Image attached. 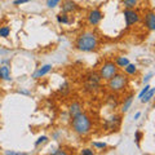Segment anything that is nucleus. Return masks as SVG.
Returning <instances> with one entry per match:
<instances>
[{"label":"nucleus","instance_id":"nucleus-1","mask_svg":"<svg viewBox=\"0 0 155 155\" xmlns=\"http://www.w3.org/2000/svg\"><path fill=\"white\" fill-rule=\"evenodd\" d=\"M100 47V38L93 31H83L75 39V48L79 52L92 53Z\"/></svg>","mask_w":155,"mask_h":155},{"label":"nucleus","instance_id":"nucleus-2","mask_svg":"<svg viewBox=\"0 0 155 155\" xmlns=\"http://www.w3.org/2000/svg\"><path fill=\"white\" fill-rule=\"evenodd\" d=\"M70 127L75 134L80 136V137H85L93 130V120H92V118L88 114H85L83 111L79 115L72 116Z\"/></svg>","mask_w":155,"mask_h":155},{"label":"nucleus","instance_id":"nucleus-3","mask_svg":"<svg viewBox=\"0 0 155 155\" xmlns=\"http://www.w3.org/2000/svg\"><path fill=\"white\" fill-rule=\"evenodd\" d=\"M106 83H107V89L110 91V93L120 94V93H123V92L128 88V85H129V76H127L124 72L118 71L110 80L106 81Z\"/></svg>","mask_w":155,"mask_h":155},{"label":"nucleus","instance_id":"nucleus-4","mask_svg":"<svg viewBox=\"0 0 155 155\" xmlns=\"http://www.w3.org/2000/svg\"><path fill=\"white\" fill-rule=\"evenodd\" d=\"M118 71H119V69H118V66L115 65V62L113 60H107V61H105V62L101 64L100 69H98V74H100L101 79H102L104 81H107Z\"/></svg>","mask_w":155,"mask_h":155},{"label":"nucleus","instance_id":"nucleus-5","mask_svg":"<svg viewBox=\"0 0 155 155\" xmlns=\"http://www.w3.org/2000/svg\"><path fill=\"white\" fill-rule=\"evenodd\" d=\"M123 17H124V22H125V26L128 28L129 27H133L134 25L141 21V14H140L137 11L134 9H124L123 11Z\"/></svg>","mask_w":155,"mask_h":155},{"label":"nucleus","instance_id":"nucleus-6","mask_svg":"<svg viewBox=\"0 0 155 155\" xmlns=\"http://www.w3.org/2000/svg\"><path fill=\"white\" fill-rule=\"evenodd\" d=\"M102 19H104V13L98 8H93L87 13V23L92 27L98 26Z\"/></svg>","mask_w":155,"mask_h":155},{"label":"nucleus","instance_id":"nucleus-7","mask_svg":"<svg viewBox=\"0 0 155 155\" xmlns=\"http://www.w3.org/2000/svg\"><path fill=\"white\" fill-rule=\"evenodd\" d=\"M120 124H122V115L120 114H113L105 120V129L107 130H116Z\"/></svg>","mask_w":155,"mask_h":155},{"label":"nucleus","instance_id":"nucleus-8","mask_svg":"<svg viewBox=\"0 0 155 155\" xmlns=\"http://www.w3.org/2000/svg\"><path fill=\"white\" fill-rule=\"evenodd\" d=\"M60 7H61V13H67V14H71L79 9V5L74 0H62Z\"/></svg>","mask_w":155,"mask_h":155},{"label":"nucleus","instance_id":"nucleus-9","mask_svg":"<svg viewBox=\"0 0 155 155\" xmlns=\"http://www.w3.org/2000/svg\"><path fill=\"white\" fill-rule=\"evenodd\" d=\"M143 25L149 31H154L155 30V12L153 11V9H150V11H147L146 13H145Z\"/></svg>","mask_w":155,"mask_h":155},{"label":"nucleus","instance_id":"nucleus-10","mask_svg":"<svg viewBox=\"0 0 155 155\" xmlns=\"http://www.w3.org/2000/svg\"><path fill=\"white\" fill-rule=\"evenodd\" d=\"M83 111H84V105L81 104L80 101H72V102L69 105V107H67V113H69L70 118L81 114Z\"/></svg>","mask_w":155,"mask_h":155},{"label":"nucleus","instance_id":"nucleus-11","mask_svg":"<svg viewBox=\"0 0 155 155\" xmlns=\"http://www.w3.org/2000/svg\"><path fill=\"white\" fill-rule=\"evenodd\" d=\"M133 101H134V94L130 92V93H128L127 96L124 97L123 102H122V105H120V113H122V114L127 113V111L130 109V106H132Z\"/></svg>","mask_w":155,"mask_h":155},{"label":"nucleus","instance_id":"nucleus-12","mask_svg":"<svg viewBox=\"0 0 155 155\" xmlns=\"http://www.w3.org/2000/svg\"><path fill=\"white\" fill-rule=\"evenodd\" d=\"M52 69H53V66H52L51 64L43 65L41 67H39V69H38L35 72H34V74H32V78H34V79H40V78L45 76L47 74H49V72L52 71Z\"/></svg>","mask_w":155,"mask_h":155},{"label":"nucleus","instance_id":"nucleus-13","mask_svg":"<svg viewBox=\"0 0 155 155\" xmlns=\"http://www.w3.org/2000/svg\"><path fill=\"white\" fill-rule=\"evenodd\" d=\"M0 80H4V81L13 80L11 74V66L9 65H0Z\"/></svg>","mask_w":155,"mask_h":155},{"label":"nucleus","instance_id":"nucleus-14","mask_svg":"<svg viewBox=\"0 0 155 155\" xmlns=\"http://www.w3.org/2000/svg\"><path fill=\"white\" fill-rule=\"evenodd\" d=\"M114 62H115V65L118 66V69L119 70H123L125 66H127L129 64V58L127 56H123V54H120V56H116L114 58Z\"/></svg>","mask_w":155,"mask_h":155},{"label":"nucleus","instance_id":"nucleus-15","mask_svg":"<svg viewBox=\"0 0 155 155\" xmlns=\"http://www.w3.org/2000/svg\"><path fill=\"white\" fill-rule=\"evenodd\" d=\"M56 19H57V22L60 23V25H70V23L74 21V18H72L70 14H67V13H60V14H57Z\"/></svg>","mask_w":155,"mask_h":155},{"label":"nucleus","instance_id":"nucleus-16","mask_svg":"<svg viewBox=\"0 0 155 155\" xmlns=\"http://www.w3.org/2000/svg\"><path fill=\"white\" fill-rule=\"evenodd\" d=\"M123 72L127 76H134V75L138 74V67H137L136 64H130L129 62V64L123 69Z\"/></svg>","mask_w":155,"mask_h":155},{"label":"nucleus","instance_id":"nucleus-17","mask_svg":"<svg viewBox=\"0 0 155 155\" xmlns=\"http://www.w3.org/2000/svg\"><path fill=\"white\" fill-rule=\"evenodd\" d=\"M87 81H89V83H96V84H101V76L98 74V71H91L87 74Z\"/></svg>","mask_w":155,"mask_h":155},{"label":"nucleus","instance_id":"nucleus-18","mask_svg":"<svg viewBox=\"0 0 155 155\" xmlns=\"http://www.w3.org/2000/svg\"><path fill=\"white\" fill-rule=\"evenodd\" d=\"M154 94H155V88H153V87H151V88H150V89L146 92V94H145L142 98L140 100V101H141V104H149L150 101L153 100Z\"/></svg>","mask_w":155,"mask_h":155},{"label":"nucleus","instance_id":"nucleus-19","mask_svg":"<svg viewBox=\"0 0 155 155\" xmlns=\"http://www.w3.org/2000/svg\"><path fill=\"white\" fill-rule=\"evenodd\" d=\"M140 0H122V4L124 9H134L138 5Z\"/></svg>","mask_w":155,"mask_h":155},{"label":"nucleus","instance_id":"nucleus-20","mask_svg":"<svg viewBox=\"0 0 155 155\" xmlns=\"http://www.w3.org/2000/svg\"><path fill=\"white\" fill-rule=\"evenodd\" d=\"M49 142V137L48 136H40L36 141H35V143H34V146L35 147H39V146H41V145H45V143H48Z\"/></svg>","mask_w":155,"mask_h":155},{"label":"nucleus","instance_id":"nucleus-21","mask_svg":"<svg viewBox=\"0 0 155 155\" xmlns=\"http://www.w3.org/2000/svg\"><path fill=\"white\" fill-rule=\"evenodd\" d=\"M9 35H11V27L9 26H2L0 27V38L7 39Z\"/></svg>","mask_w":155,"mask_h":155},{"label":"nucleus","instance_id":"nucleus-22","mask_svg":"<svg viewBox=\"0 0 155 155\" xmlns=\"http://www.w3.org/2000/svg\"><path fill=\"white\" fill-rule=\"evenodd\" d=\"M61 2H62V0H47L45 4H47V8L54 9V8H57V7H60Z\"/></svg>","mask_w":155,"mask_h":155},{"label":"nucleus","instance_id":"nucleus-23","mask_svg":"<svg viewBox=\"0 0 155 155\" xmlns=\"http://www.w3.org/2000/svg\"><path fill=\"white\" fill-rule=\"evenodd\" d=\"M92 146H93L96 150H106L107 149V143L106 142H100V141H93L92 142Z\"/></svg>","mask_w":155,"mask_h":155},{"label":"nucleus","instance_id":"nucleus-24","mask_svg":"<svg viewBox=\"0 0 155 155\" xmlns=\"http://www.w3.org/2000/svg\"><path fill=\"white\" fill-rule=\"evenodd\" d=\"M69 92H70V84L69 83H64L60 87V93L66 94V93H69Z\"/></svg>","mask_w":155,"mask_h":155},{"label":"nucleus","instance_id":"nucleus-25","mask_svg":"<svg viewBox=\"0 0 155 155\" xmlns=\"http://www.w3.org/2000/svg\"><path fill=\"white\" fill-rule=\"evenodd\" d=\"M150 88H151V85H150L149 83L147 84H145V87H143V88H142V91L141 92H140V94H138V100H141L142 98V97L145 96V94H146V92L150 89Z\"/></svg>","mask_w":155,"mask_h":155},{"label":"nucleus","instance_id":"nucleus-26","mask_svg":"<svg viewBox=\"0 0 155 155\" xmlns=\"http://www.w3.org/2000/svg\"><path fill=\"white\" fill-rule=\"evenodd\" d=\"M51 154H52V155H66L67 153H66L62 147H58V149H56V150H53V151H51Z\"/></svg>","mask_w":155,"mask_h":155},{"label":"nucleus","instance_id":"nucleus-27","mask_svg":"<svg viewBox=\"0 0 155 155\" xmlns=\"http://www.w3.org/2000/svg\"><path fill=\"white\" fill-rule=\"evenodd\" d=\"M31 0H13V5L14 7H19V5H23L26 3H30Z\"/></svg>","mask_w":155,"mask_h":155},{"label":"nucleus","instance_id":"nucleus-28","mask_svg":"<svg viewBox=\"0 0 155 155\" xmlns=\"http://www.w3.org/2000/svg\"><path fill=\"white\" fill-rule=\"evenodd\" d=\"M80 154H81V155H94V151H93L92 149H89V147H84V149L80 151Z\"/></svg>","mask_w":155,"mask_h":155},{"label":"nucleus","instance_id":"nucleus-29","mask_svg":"<svg viewBox=\"0 0 155 155\" xmlns=\"http://www.w3.org/2000/svg\"><path fill=\"white\" fill-rule=\"evenodd\" d=\"M141 138H142V132H140V130H137V132L134 133V142L140 145V141H141Z\"/></svg>","mask_w":155,"mask_h":155},{"label":"nucleus","instance_id":"nucleus-30","mask_svg":"<svg viewBox=\"0 0 155 155\" xmlns=\"http://www.w3.org/2000/svg\"><path fill=\"white\" fill-rule=\"evenodd\" d=\"M5 155H27L26 153H21V151H12V150H7V151H4Z\"/></svg>","mask_w":155,"mask_h":155},{"label":"nucleus","instance_id":"nucleus-31","mask_svg":"<svg viewBox=\"0 0 155 155\" xmlns=\"http://www.w3.org/2000/svg\"><path fill=\"white\" fill-rule=\"evenodd\" d=\"M153 76H154L153 72H149V74H147L146 76H145V78H143V80H142V81H143V84H147V83H149V80L151 79Z\"/></svg>","mask_w":155,"mask_h":155},{"label":"nucleus","instance_id":"nucleus-32","mask_svg":"<svg viewBox=\"0 0 155 155\" xmlns=\"http://www.w3.org/2000/svg\"><path fill=\"white\" fill-rule=\"evenodd\" d=\"M0 65H11V58H3V60H0Z\"/></svg>","mask_w":155,"mask_h":155},{"label":"nucleus","instance_id":"nucleus-33","mask_svg":"<svg viewBox=\"0 0 155 155\" xmlns=\"http://www.w3.org/2000/svg\"><path fill=\"white\" fill-rule=\"evenodd\" d=\"M18 93L19 94H26V96H30L31 93L28 91H26V89H21V91H18Z\"/></svg>","mask_w":155,"mask_h":155},{"label":"nucleus","instance_id":"nucleus-34","mask_svg":"<svg viewBox=\"0 0 155 155\" xmlns=\"http://www.w3.org/2000/svg\"><path fill=\"white\" fill-rule=\"evenodd\" d=\"M140 118H141V113H140V111H138V113H136V114H134L133 119H134V120H138Z\"/></svg>","mask_w":155,"mask_h":155}]
</instances>
